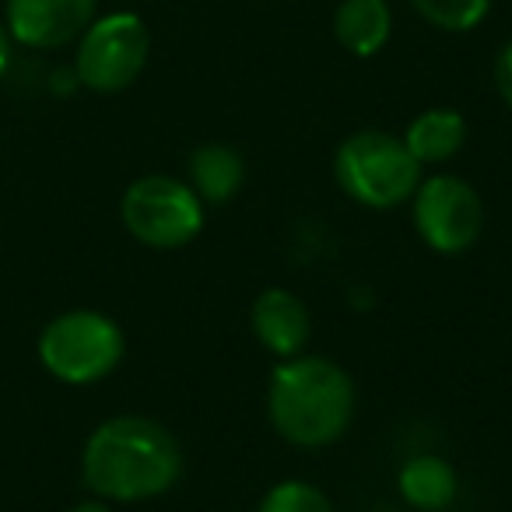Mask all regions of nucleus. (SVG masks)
<instances>
[{
	"instance_id": "obj_1",
	"label": "nucleus",
	"mask_w": 512,
	"mask_h": 512,
	"mask_svg": "<svg viewBox=\"0 0 512 512\" xmlns=\"http://www.w3.org/2000/svg\"><path fill=\"white\" fill-rule=\"evenodd\" d=\"M183 474L176 435L155 418L120 414L88 435L81 449V481L102 502H148Z\"/></svg>"
},
{
	"instance_id": "obj_2",
	"label": "nucleus",
	"mask_w": 512,
	"mask_h": 512,
	"mask_svg": "<svg viewBox=\"0 0 512 512\" xmlns=\"http://www.w3.org/2000/svg\"><path fill=\"white\" fill-rule=\"evenodd\" d=\"M267 418L292 446L323 449L351 428L355 383L337 362L302 351L274 369L267 386Z\"/></svg>"
},
{
	"instance_id": "obj_3",
	"label": "nucleus",
	"mask_w": 512,
	"mask_h": 512,
	"mask_svg": "<svg viewBox=\"0 0 512 512\" xmlns=\"http://www.w3.org/2000/svg\"><path fill=\"white\" fill-rule=\"evenodd\" d=\"M334 179L355 204L393 211L414 197L425 176L421 162L407 151L404 137L386 130H358L337 148Z\"/></svg>"
},
{
	"instance_id": "obj_4",
	"label": "nucleus",
	"mask_w": 512,
	"mask_h": 512,
	"mask_svg": "<svg viewBox=\"0 0 512 512\" xmlns=\"http://www.w3.org/2000/svg\"><path fill=\"white\" fill-rule=\"evenodd\" d=\"M36 351L53 379L67 386H92L120 369L127 337L120 323L99 309H67L43 327Z\"/></svg>"
},
{
	"instance_id": "obj_5",
	"label": "nucleus",
	"mask_w": 512,
	"mask_h": 512,
	"mask_svg": "<svg viewBox=\"0 0 512 512\" xmlns=\"http://www.w3.org/2000/svg\"><path fill=\"white\" fill-rule=\"evenodd\" d=\"M120 218L141 246L179 249L190 246L204 228V204L190 190V183L165 172H151L123 190Z\"/></svg>"
},
{
	"instance_id": "obj_6",
	"label": "nucleus",
	"mask_w": 512,
	"mask_h": 512,
	"mask_svg": "<svg viewBox=\"0 0 512 512\" xmlns=\"http://www.w3.org/2000/svg\"><path fill=\"white\" fill-rule=\"evenodd\" d=\"M151 57V32L134 11H113L102 15L81 32L78 53H74V74L78 85L99 95H116L130 88L144 74Z\"/></svg>"
},
{
	"instance_id": "obj_7",
	"label": "nucleus",
	"mask_w": 512,
	"mask_h": 512,
	"mask_svg": "<svg viewBox=\"0 0 512 512\" xmlns=\"http://www.w3.org/2000/svg\"><path fill=\"white\" fill-rule=\"evenodd\" d=\"M414 232L442 256L467 253L484 232V200L467 179L439 172L418 183L411 197Z\"/></svg>"
},
{
	"instance_id": "obj_8",
	"label": "nucleus",
	"mask_w": 512,
	"mask_h": 512,
	"mask_svg": "<svg viewBox=\"0 0 512 512\" xmlns=\"http://www.w3.org/2000/svg\"><path fill=\"white\" fill-rule=\"evenodd\" d=\"M99 0H8V32L29 50H60L95 22Z\"/></svg>"
},
{
	"instance_id": "obj_9",
	"label": "nucleus",
	"mask_w": 512,
	"mask_h": 512,
	"mask_svg": "<svg viewBox=\"0 0 512 512\" xmlns=\"http://www.w3.org/2000/svg\"><path fill=\"white\" fill-rule=\"evenodd\" d=\"M249 327H253L260 348H267L278 362H285V358L306 351L309 337H313V316H309L306 302L288 288H264L249 309Z\"/></svg>"
},
{
	"instance_id": "obj_10",
	"label": "nucleus",
	"mask_w": 512,
	"mask_h": 512,
	"mask_svg": "<svg viewBox=\"0 0 512 512\" xmlns=\"http://www.w3.org/2000/svg\"><path fill=\"white\" fill-rule=\"evenodd\" d=\"M186 176H190L186 183H190V190L200 197V204L221 207L242 190V183H246V162H242V155L232 144L211 141V144L193 148Z\"/></svg>"
},
{
	"instance_id": "obj_11",
	"label": "nucleus",
	"mask_w": 512,
	"mask_h": 512,
	"mask_svg": "<svg viewBox=\"0 0 512 512\" xmlns=\"http://www.w3.org/2000/svg\"><path fill=\"white\" fill-rule=\"evenodd\" d=\"M397 491L411 509L418 512H442L460 495V477L456 467L439 453H418L400 467Z\"/></svg>"
},
{
	"instance_id": "obj_12",
	"label": "nucleus",
	"mask_w": 512,
	"mask_h": 512,
	"mask_svg": "<svg viewBox=\"0 0 512 512\" xmlns=\"http://www.w3.org/2000/svg\"><path fill=\"white\" fill-rule=\"evenodd\" d=\"M393 32V11L386 0H341L334 11V36L355 57H376Z\"/></svg>"
},
{
	"instance_id": "obj_13",
	"label": "nucleus",
	"mask_w": 512,
	"mask_h": 512,
	"mask_svg": "<svg viewBox=\"0 0 512 512\" xmlns=\"http://www.w3.org/2000/svg\"><path fill=\"white\" fill-rule=\"evenodd\" d=\"M467 141V120L456 109H425L418 113L404 130V144L414 158L425 165H442L449 158H456V151Z\"/></svg>"
},
{
	"instance_id": "obj_14",
	"label": "nucleus",
	"mask_w": 512,
	"mask_h": 512,
	"mask_svg": "<svg viewBox=\"0 0 512 512\" xmlns=\"http://www.w3.org/2000/svg\"><path fill=\"white\" fill-rule=\"evenodd\" d=\"M411 8L442 32H474L488 18L491 0H411Z\"/></svg>"
},
{
	"instance_id": "obj_15",
	"label": "nucleus",
	"mask_w": 512,
	"mask_h": 512,
	"mask_svg": "<svg viewBox=\"0 0 512 512\" xmlns=\"http://www.w3.org/2000/svg\"><path fill=\"white\" fill-rule=\"evenodd\" d=\"M256 512H334V505H330V498L313 481L288 477V481H278L260 498V509Z\"/></svg>"
},
{
	"instance_id": "obj_16",
	"label": "nucleus",
	"mask_w": 512,
	"mask_h": 512,
	"mask_svg": "<svg viewBox=\"0 0 512 512\" xmlns=\"http://www.w3.org/2000/svg\"><path fill=\"white\" fill-rule=\"evenodd\" d=\"M495 85H498V95L505 99V106L512 109V39L502 46L495 60Z\"/></svg>"
},
{
	"instance_id": "obj_17",
	"label": "nucleus",
	"mask_w": 512,
	"mask_h": 512,
	"mask_svg": "<svg viewBox=\"0 0 512 512\" xmlns=\"http://www.w3.org/2000/svg\"><path fill=\"white\" fill-rule=\"evenodd\" d=\"M8 64H11V32L8 25H0V78H4Z\"/></svg>"
},
{
	"instance_id": "obj_18",
	"label": "nucleus",
	"mask_w": 512,
	"mask_h": 512,
	"mask_svg": "<svg viewBox=\"0 0 512 512\" xmlns=\"http://www.w3.org/2000/svg\"><path fill=\"white\" fill-rule=\"evenodd\" d=\"M67 512H113V509H109V505L102 502V498H88V502L71 505V509H67Z\"/></svg>"
}]
</instances>
